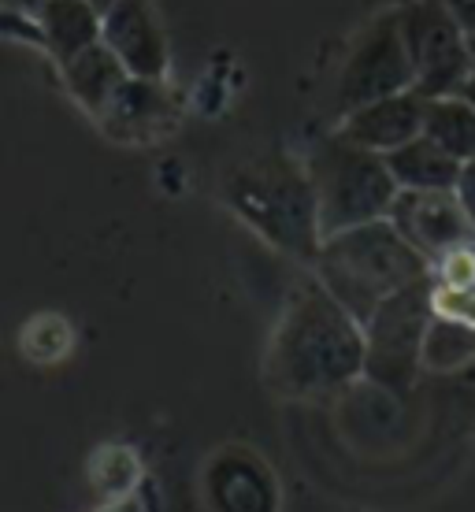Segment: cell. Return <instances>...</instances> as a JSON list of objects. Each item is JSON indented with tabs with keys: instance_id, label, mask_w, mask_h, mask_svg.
I'll return each instance as SVG.
<instances>
[{
	"instance_id": "obj_1",
	"label": "cell",
	"mask_w": 475,
	"mask_h": 512,
	"mask_svg": "<svg viewBox=\"0 0 475 512\" xmlns=\"http://www.w3.org/2000/svg\"><path fill=\"white\" fill-rule=\"evenodd\" d=\"M364 375V327L320 286L297 279L268 349V383L283 397H331Z\"/></svg>"
},
{
	"instance_id": "obj_2",
	"label": "cell",
	"mask_w": 475,
	"mask_h": 512,
	"mask_svg": "<svg viewBox=\"0 0 475 512\" xmlns=\"http://www.w3.org/2000/svg\"><path fill=\"white\" fill-rule=\"evenodd\" d=\"M223 201L271 249L297 264H316L323 231L305 160L286 153L249 156L223 179Z\"/></svg>"
},
{
	"instance_id": "obj_3",
	"label": "cell",
	"mask_w": 475,
	"mask_h": 512,
	"mask_svg": "<svg viewBox=\"0 0 475 512\" xmlns=\"http://www.w3.org/2000/svg\"><path fill=\"white\" fill-rule=\"evenodd\" d=\"M312 275L364 327L394 294L431 279L427 260L401 238L390 219L323 238Z\"/></svg>"
},
{
	"instance_id": "obj_4",
	"label": "cell",
	"mask_w": 475,
	"mask_h": 512,
	"mask_svg": "<svg viewBox=\"0 0 475 512\" xmlns=\"http://www.w3.org/2000/svg\"><path fill=\"white\" fill-rule=\"evenodd\" d=\"M305 171L316 193L323 238L379 223L390 216V205L398 197V182L386 167V156L360 149L338 130L312 141L305 153Z\"/></svg>"
},
{
	"instance_id": "obj_5",
	"label": "cell",
	"mask_w": 475,
	"mask_h": 512,
	"mask_svg": "<svg viewBox=\"0 0 475 512\" xmlns=\"http://www.w3.org/2000/svg\"><path fill=\"white\" fill-rule=\"evenodd\" d=\"M431 320V279L416 282L375 308L372 320L364 323V379L390 394L412 390L416 375L424 372V342Z\"/></svg>"
},
{
	"instance_id": "obj_6",
	"label": "cell",
	"mask_w": 475,
	"mask_h": 512,
	"mask_svg": "<svg viewBox=\"0 0 475 512\" xmlns=\"http://www.w3.org/2000/svg\"><path fill=\"white\" fill-rule=\"evenodd\" d=\"M398 23L412 60V90L424 101L453 97L472 82L468 34L453 19L446 0H401Z\"/></svg>"
},
{
	"instance_id": "obj_7",
	"label": "cell",
	"mask_w": 475,
	"mask_h": 512,
	"mask_svg": "<svg viewBox=\"0 0 475 512\" xmlns=\"http://www.w3.org/2000/svg\"><path fill=\"white\" fill-rule=\"evenodd\" d=\"M412 90V60L401 38L398 8L375 15L372 23L357 34L349 45L342 71L334 78V116L342 119L364 104L394 97V93Z\"/></svg>"
},
{
	"instance_id": "obj_8",
	"label": "cell",
	"mask_w": 475,
	"mask_h": 512,
	"mask_svg": "<svg viewBox=\"0 0 475 512\" xmlns=\"http://www.w3.org/2000/svg\"><path fill=\"white\" fill-rule=\"evenodd\" d=\"M390 227L427 260V268H435L438 260L450 253L475 245V231L468 216H464L457 193H409L398 190L394 205H390Z\"/></svg>"
},
{
	"instance_id": "obj_9",
	"label": "cell",
	"mask_w": 475,
	"mask_h": 512,
	"mask_svg": "<svg viewBox=\"0 0 475 512\" xmlns=\"http://www.w3.org/2000/svg\"><path fill=\"white\" fill-rule=\"evenodd\" d=\"M101 41L130 78L167 75V34L149 0H116L101 15Z\"/></svg>"
},
{
	"instance_id": "obj_10",
	"label": "cell",
	"mask_w": 475,
	"mask_h": 512,
	"mask_svg": "<svg viewBox=\"0 0 475 512\" xmlns=\"http://www.w3.org/2000/svg\"><path fill=\"white\" fill-rule=\"evenodd\" d=\"M424 116L427 101L416 90H409L364 104V108L338 119L334 130L353 141V145H360V149H368V153L390 156L398 153L401 145L424 138Z\"/></svg>"
},
{
	"instance_id": "obj_11",
	"label": "cell",
	"mask_w": 475,
	"mask_h": 512,
	"mask_svg": "<svg viewBox=\"0 0 475 512\" xmlns=\"http://www.w3.org/2000/svg\"><path fill=\"white\" fill-rule=\"evenodd\" d=\"M171 119H175V101L164 78H127L97 123L119 141H149L167 130Z\"/></svg>"
},
{
	"instance_id": "obj_12",
	"label": "cell",
	"mask_w": 475,
	"mask_h": 512,
	"mask_svg": "<svg viewBox=\"0 0 475 512\" xmlns=\"http://www.w3.org/2000/svg\"><path fill=\"white\" fill-rule=\"evenodd\" d=\"M41 49L49 52L56 64H67L71 56L86 52L101 41V12L86 0H45L34 15Z\"/></svg>"
},
{
	"instance_id": "obj_13",
	"label": "cell",
	"mask_w": 475,
	"mask_h": 512,
	"mask_svg": "<svg viewBox=\"0 0 475 512\" xmlns=\"http://www.w3.org/2000/svg\"><path fill=\"white\" fill-rule=\"evenodd\" d=\"M60 75H64L67 93H71L93 119H101L104 112H108L112 97L123 90V82L130 78L116 56L104 49V41H97V45H90L86 52L71 56L67 64H60Z\"/></svg>"
},
{
	"instance_id": "obj_14",
	"label": "cell",
	"mask_w": 475,
	"mask_h": 512,
	"mask_svg": "<svg viewBox=\"0 0 475 512\" xmlns=\"http://www.w3.org/2000/svg\"><path fill=\"white\" fill-rule=\"evenodd\" d=\"M386 167H390V175L398 182V190L446 193V190H457L464 164H457L453 156H446L427 138H416L409 145H401L398 153L386 156Z\"/></svg>"
},
{
	"instance_id": "obj_15",
	"label": "cell",
	"mask_w": 475,
	"mask_h": 512,
	"mask_svg": "<svg viewBox=\"0 0 475 512\" xmlns=\"http://www.w3.org/2000/svg\"><path fill=\"white\" fill-rule=\"evenodd\" d=\"M424 138L438 145L446 156H453L457 164L475 160V108L464 101L461 93L427 101Z\"/></svg>"
},
{
	"instance_id": "obj_16",
	"label": "cell",
	"mask_w": 475,
	"mask_h": 512,
	"mask_svg": "<svg viewBox=\"0 0 475 512\" xmlns=\"http://www.w3.org/2000/svg\"><path fill=\"white\" fill-rule=\"evenodd\" d=\"M472 360H475L472 327H464V323H457V320H446V316L435 312V320L427 327V342H424V372H435L450 379V375L464 372Z\"/></svg>"
},
{
	"instance_id": "obj_17",
	"label": "cell",
	"mask_w": 475,
	"mask_h": 512,
	"mask_svg": "<svg viewBox=\"0 0 475 512\" xmlns=\"http://www.w3.org/2000/svg\"><path fill=\"white\" fill-rule=\"evenodd\" d=\"M457 201H461L464 216H468V223H472L475 231V160H468V164L461 167V179H457Z\"/></svg>"
},
{
	"instance_id": "obj_18",
	"label": "cell",
	"mask_w": 475,
	"mask_h": 512,
	"mask_svg": "<svg viewBox=\"0 0 475 512\" xmlns=\"http://www.w3.org/2000/svg\"><path fill=\"white\" fill-rule=\"evenodd\" d=\"M450 383H453V390L461 394V401L468 405V409H475V360L464 368V372H457V375H450Z\"/></svg>"
},
{
	"instance_id": "obj_19",
	"label": "cell",
	"mask_w": 475,
	"mask_h": 512,
	"mask_svg": "<svg viewBox=\"0 0 475 512\" xmlns=\"http://www.w3.org/2000/svg\"><path fill=\"white\" fill-rule=\"evenodd\" d=\"M446 8L453 12V19L461 23V30H475V0H446Z\"/></svg>"
},
{
	"instance_id": "obj_20",
	"label": "cell",
	"mask_w": 475,
	"mask_h": 512,
	"mask_svg": "<svg viewBox=\"0 0 475 512\" xmlns=\"http://www.w3.org/2000/svg\"><path fill=\"white\" fill-rule=\"evenodd\" d=\"M45 0H0V15H23V19H34L41 12Z\"/></svg>"
},
{
	"instance_id": "obj_21",
	"label": "cell",
	"mask_w": 475,
	"mask_h": 512,
	"mask_svg": "<svg viewBox=\"0 0 475 512\" xmlns=\"http://www.w3.org/2000/svg\"><path fill=\"white\" fill-rule=\"evenodd\" d=\"M461 97L475 108V75H472V82H468V86H464V90H461Z\"/></svg>"
},
{
	"instance_id": "obj_22",
	"label": "cell",
	"mask_w": 475,
	"mask_h": 512,
	"mask_svg": "<svg viewBox=\"0 0 475 512\" xmlns=\"http://www.w3.org/2000/svg\"><path fill=\"white\" fill-rule=\"evenodd\" d=\"M86 4H93V8H97V12H108V8H112V4H116V0H86Z\"/></svg>"
},
{
	"instance_id": "obj_23",
	"label": "cell",
	"mask_w": 475,
	"mask_h": 512,
	"mask_svg": "<svg viewBox=\"0 0 475 512\" xmlns=\"http://www.w3.org/2000/svg\"><path fill=\"white\" fill-rule=\"evenodd\" d=\"M468 52H472V67H475V30H468Z\"/></svg>"
}]
</instances>
